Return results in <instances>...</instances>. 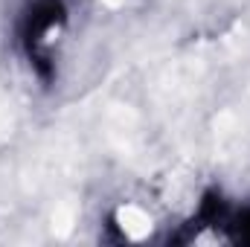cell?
Listing matches in <instances>:
<instances>
[{"label": "cell", "instance_id": "cell-1", "mask_svg": "<svg viewBox=\"0 0 250 247\" xmlns=\"http://www.w3.org/2000/svg\"><path fill=\"white\" fill-rule=\"evenodd\" d=\"M64 18H67L64 0H32L26 6L23 18H21V26H18V38H21V47H23L26 59L32 62V67L44 79H50V73H53L47 41L64 23Z\"/></svg>", "mask_w": 250, "mask_h": 247}, {"label": "cell", "instance_id": "cell-2", "mask_svg": "<svg viewBox=\"0 0 250 247\" xmlns=\"http://www.w3.org/2000/svg\"><path fill=\"white\" fill-rule=\"evenodd\" d=\"M230 224H233V230H236V239L250 245V206H245L239 215H233Z\"/></svg>", "mask_w": 250, "mask_h": 247}]
</instances>
